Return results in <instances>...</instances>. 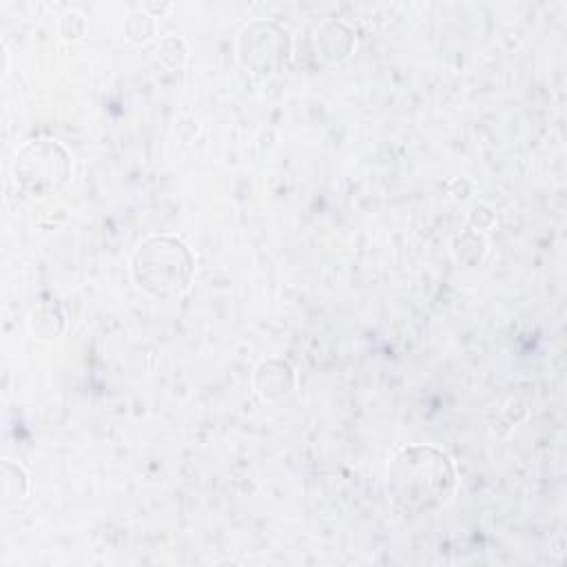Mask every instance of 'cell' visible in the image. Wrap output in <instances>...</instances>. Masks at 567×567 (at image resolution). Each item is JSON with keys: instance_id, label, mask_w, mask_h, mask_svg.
<instances>
[{"instance_id": "cell-1", "label": "cell", "mask_w": 567, "mask_h": 567, "mask_svg": "<svg viewBox=\"0 0 567 567\" xmlns=\"http://www.w3.org/2000/svg\"><path fill=\"white\" fill-rule=\"evenodd\" d=\"M454 487L450 461L432 447H408L390 465V492L408 514H423L447 501Z\"/></svg>"}]
</instances>
